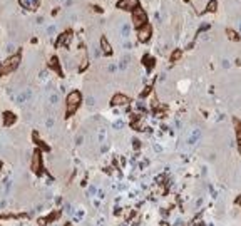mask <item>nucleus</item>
Returning <instances> with one entry per match:
<instances>
[{"label":"nucleus","instance_id":"f257e3e1","mask_svg":"<svg viewBox=\"0 0 241 226\" xmlns=\"http://www.w3.org/2000/svg\"><path fill=\"white\" fill-rule=\"evenodd\" d=\"M80 92L79 91H72V92H69V96H67V104H65V116H72V114H75V111H77V107H79L80 104Z\"/></svg>","mask_w":241,"mask_h":226},{"label":"nucleus","instance_id":"f03ea898","mask_svg":"<svg viewBox=\"0 0 241 226\" xmlns=\"http://www.w3.org/2000/svg\"><path fill=\"white\" fill-rule=\"evenodd\" d=\"M19 62H20V55H12V57H8L7 60H3L0 64V75L10 74L15 67L19 66Z\"/></svg>","mask_w":241,"mask_h":226},{"label":"nucleus","instance_id":"7ed1b4c3","mask_svg":"<svg viewBox=\"0 0 241 226\" xmlns=\"http://www.w3.org/2000/svg\"><path fill=\"white\" fill-rule=\"evenodd\" d=\"M132 20H134V27H137V29H141L142 25H146L147 24L146 10H144L142 7H137V8L132 12Z\"/></svg>","mask_w":241,"mask_h":226},{"label":"nucleus","instance_id":"20e7f679","mask_svg":"<svg viewBox=\"0 0 241 226\" xmlns=\"http://www.w3.org/2000/svg\"><path fill=\"white\" fill-rule=\"evenodd\" d=\"M151 32H153V29H151L149 24H146V25L141 27L139 32H137V39H139V42H147V40L151 39Z\"/></svg>","mask_w":241,"mask_h":226},{"label":"nucleus","instance_id":"39448f33","mask_svg":"<svg viewBox=\"0 0 241 226\" xmlns=\"http://www.w3.org/2000/svg\"><path fill=\"white\" fill-rule=\"evenodd\" d=\"M119 8H124V10H136L137 7H139V0H119V3H117Z\"/></svg>","mask_w":241,"mask_h":226},{"label":"nucleus","instance_id":"423d86ee","mask_svg":"<svg viewBox=\"0 0 241 226\" xmlns=\"http://www.w3.org/2000/svg\"><path fill=\"white\" fill-rule=\"evenodd\" d=\"M72 40V32L70 30H67V32H64L62 35L59 37V40L55 42V45L57 47H62V45H69V42Z\"/></svg>","mask_w":241,"mask_h":226},{"label":"nucleus","instance_id":"0eeeda50","mask_svg":"<svg viewBox=\"0 0 241 226\" xmlns=\"http://www.w3.org/2000/svg\"><path fill=\"white\" fill-rule=\"evenodd\" d=\"M19 2L24 8H29V10H37L40 5V0H19Z\"/></svg>","mask_w":241,"mask_h":226},{"label":"nucleus","instance_id":"6e6552de","mask_svg":"<svg viewBox=\"0 0 241 226\" xmlns=\"http://www.w3.org/2000/svg\"><path fill=\"white\" fill-rule=\"evenodd\" d=\"M129 102V97L127 96H122V94H117V96H114L112 97V104L114 106H124V104H127Z\"/></svg>","mask_w":241,"mask_h":226},{"label":"nucleus","instance_id":"1a4fd4ad","mask_svg":"<svg viewBox=\"0 0 241 226\" xmlns=\"http://www.w3.org/2000/svg\"><path fill=\"white\" fill-rule=\"evenodd\" d=\"M100 47H102V52H104V54H107V55L112 54V49H111V45H109V42H107L106 37L100 39Z\"/></svg>","mask_w":241,"mask_h":226},{"label":"nucleus","instance_id":"9d476101","mask_svg":"<svg viewBox=\"0 0 241 226\" xmlns=\"http://www.w3.org/2000/svg\"><path fill=\"white\" fill-rule=\"evenodd\" d=\"M234 126H236V136H238V147L241 153V122L238 119H234Z\"/></svg>","mask_w":241,"mask_h":226},{"label":"nucleus","instance_id":"9b49d317","mask_svg":"<svg viewBox=\"0 0 241 226\" xmlns=\"http://www.w3.org/2000/svg\"><path fill=\"white\" fill-rule=\"evenodd\" d=\"M50 67L55 69V72L59 74V75H64L62 70H60V67H59V59H57V57H52V59H50Z\"/></svg>","mask_w":241,"mask_h":226},{"label":"nucleus","instance_id":"f8f14e48","mask_svg":"<svg viewBox=\"0 0 241 226\" xmlns=\"http://www.w3.org/2000/svg\"><path fill=\"white\" fill-rule=\"evenodd\" d=\"M32 167H33V171H35V173H39V153H35V156H33Z\"/></svg>","mask_w":241,"mask_h":226},{"label":"nucleus","instance_id":"ddd939ff","mask_svg":"<svg viewBox=\"0 0 241 226\" xmlns=\"http://www.w3.org/2000/svg\"><path fill=\"white\" fill-rule=\"evenodd\" d=\"M120 32H122V37H129V32H131V27L124 24V25L120 27Z\"/></svg>","mask_w":241,"mask_h":226},{"label":"nucleus","instance_id":"4468645a","mask_svg":"<svg viewBox=\"0 0 241 226\" xmlns=\"http://www.w3.org/2000/svg\"><path fill=\"white\" fill-rule=\"evenodd\" d=\"M226 33H228V37H229L231 40H240V35L234 32V30H231V29H229V30H226Z\"/></svg>","mask_w":241,"mask_h":226},{"label":"nucleus","instance_id":"2eb2a0df","mask_svg":"<svg viewBox=\"0 0 241 226\" xmlns=\"http://www.w3.org/2000/svg\"><path fill=\"white\" fill-rule=\"evenodd\" d=\"M213 10H216V0H211V2L208 3V8L204 10V12H213Z\"/></svg>","mask_w":241,"mask_h":226},{"label":"nucleus","instance_id":"dca6fc26","mask_svg":"<svg viewBox=\"0 0 241 226\" xmlns=\"http://www.w3.org/2000/svg\"><path fill=\"white\" fill-rule=\"evenodd\" d=\"M144 66H146V67H149V69H151V67L154 66L153 59H151V57H147V55H144Z\"/></svg>","mask_w":241,"mask_h":226},{"label":"nucleus","instance_id":"f3484780","mask_svg":"<svg viewBox=\"0 0 241 226\" xmlns=\"http://www.w3.org/2000/svg\"><path fill=\"white\" fill-rule=\"evenodd\" d=\"M181 57V50H176V52H173V55H171V60H178Z\"/></svg>","mask_w":241,"mask_h":226},{"label":"nucleus","instance_id":"a211bd4d","mask_svg":"<svg viewBox=\"0 0 241 226\" xmlns=\"http://www.w3.org/2000/svg\"><path fill=\"white\" fill-rule=\"evenodd\" d=\"M5 117H7V119H5V124L8 126V124L12 122V114H10V112H5Z\"/></svg>","mask_w":241,"mask_h":226},{"label":"nucleus","instance_id":"6ab92c4d","mask_svg":"<svg viewBox=\"0 0 241 226\" xmlns=\"http://www.w3.org/2000/svg\"><path fill=\"white\" fill-rule=\"evenodd\" d=\"M13 49H15L13 45H8V47H7V50H8V52H13Z\"/></svg>","mask_w":241,"mask_h":226},{"label":"nucleus","instance_id":"aec40b11","mask_svg":"<svg viewBox=\"0 0 241 226\" xmlns=\"http://www.w3.org/2000/svg\"><path fill=\"white\" fill-rule=\"evenodd\" d=\"M240 30H241V24H240Z\"/></svg>","mask_w":241,"mask_h":226}]
</instances>
